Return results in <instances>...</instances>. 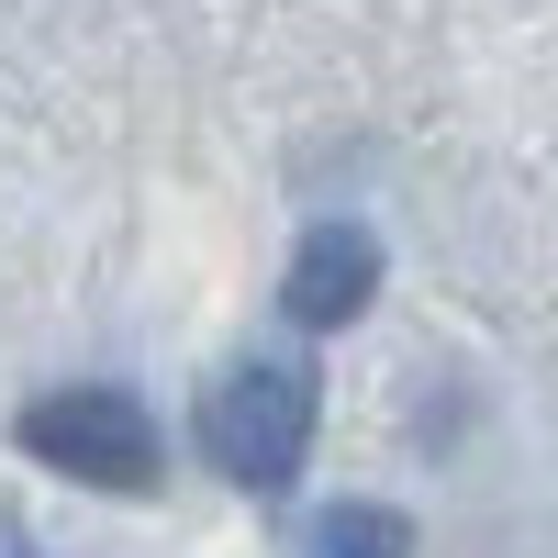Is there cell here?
Wrapping results in <instances>:
<instances>
[{
  "label": "cell",
  "mask_w": 558,
  "mask_h": 558,
  "mask_svg": "<svg viewBox=\"0 0 558 558\" xmlns=\"http://www.w3.org/2000/svg\"><path fill=\"white\" fill-rule=\"evenodd\" d=\"M302 558H413V525L391 502H324L302 525Z\"/></svg>",
  "instance_id": "obj_4"
},
{
  "label": "cell",
  "mask_w": 558,
  "mask_h": 558,
  "mask_svg": "<svg viewBox=\"0 0 558 558\" xmlns=\"http://www.w3.org/2000/svg\"><path fill=\"white\" fill-rule=\"evenodd\" d=\"M368 302H380V246H368L357 223H313L291 279H279V313L313 324V336H336V324H357Z\"/></svg>",
  "instance_id": "obj_3"
},
{
  "label": "cell",
  "mask_w": 558,
  "mask_h": 558,
  "mask_svg": "<svg viewBox=\"0 0 558 558\" xmlns=\"http://www.w3.org/2000/svg\"><path fill=\"white\" fill-rule=\"evenodd\" d=\"M23 458H45L57 481H89V492H157V470H168L157 413L134 391H112V380L23 402Z\"/></svg>",
  "instance_id": "obj_2"
},
{
  "label": "cell",
  "mask_w": 558,
  "mask_h": 558,
  "mask_svg": "<svg viewBox=\"0 0 558 558\" xmlns=\"http://www.w3.org/2000/svg\"><path fill=\"white\" fill-rule=\"evenodd\" d=\"M202 458L235 492H291L313 458V380L291 357H246L202 391Z\"/></svg>",
  "instance_id": "obj_1"
}]
</instances>
